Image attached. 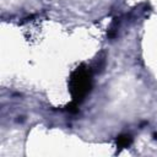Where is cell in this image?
I'll return each mask as SVG.
<instances>
[{"label": "cell", "instance_id": "6da1fadb", "mask_svg": "<svg viewBox=\"0 0 157 157\" xmlns=\"http://www.w3.org/2000/svg\"><path fill=\"white\" fill-rule=\"evenodd\" d=\"M92 88V70L85 65H78L70 75L69 90L71 94V102L74 104H80Z\"/></svg>", "mask_w": 157, "mask_h": 157}, {"label": "cell", "instance_id": "7a4b0ae2", "mask_svg": "<svg viewBox=\"0 0 157 157\" xmlns=\"http://www.w3.org/2000/svg\"><path fill=\"white\" fill-rule=\"evenodd\" d=\"M132 144V136L130 134H121L117 137V150L120 152L124 148L130 147Z\"/></svg>", "mask_w": 157, "mask_h": 157}, {"label": "cell", "instance_id": "3957f363", "mask_svg": "<svg viewBox=\"0 0 157 157\" xmlns=\"http://www.w3.org/2000/svg\"><path fill=\"white\" fill-rule=\"evenodd\" d=\"M153 136H155V139L157 140V134H153Z\"/></svg>", "mask_w": 157, "mask_h": 157}]
</instances>
